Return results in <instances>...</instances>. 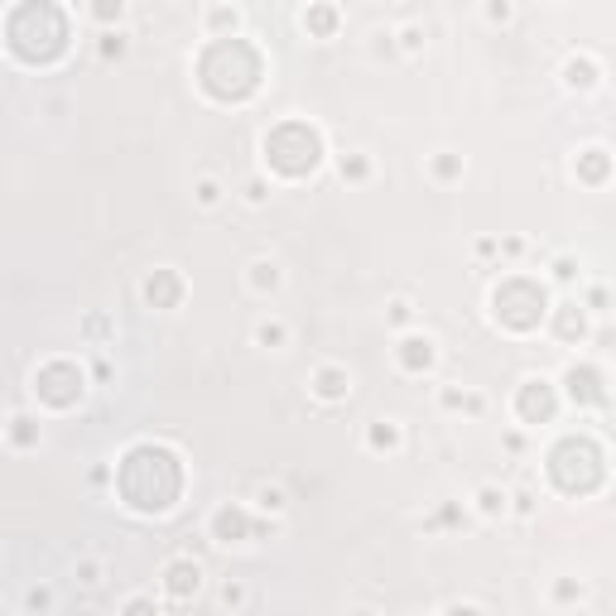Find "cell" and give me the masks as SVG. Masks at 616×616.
Wrapping results in <instances>:
<instances>
[{
  "mask_svg": "<svg viewBox=\"0 0 616 616\" xmlns=\"http://www.w3.org/2000/svg\"><path fill=\"white\" fill-rule=\"evenodd\" d=\"M116 487H121V501L130 511H144V515H160L169 511L184 491V467L169 448H154V443H140L126 453L116 473Z\"/></svg>",
  "mask_w": 616,
  "mask_h": 616,
  "instance_id": "6da1fadb",
  "label": "cell"
},
{
  "mask_svg": "<svg viewBox=\"0 0 616 616\" xmlns=\"http://www.w3.org/2000/svg\"><path fill=\"white\" fill-rule=\"evenodd\" d=\"M5 43L25 63H53L68 49V15L53 0H20L5 20Z\"/></svg>",
  "mask_w": 616,
  "mask_h": 616,
  "instance_id": "7a4b0ae2",
  "label": "cell"
},
{
  "mask_svg": "<svg viewBox=\"0 0 616 616\" xmlns=\"http://www.w3.org/2000/svg\"><path fill=\"white\" fill-rule=\"evenodd\" d=\"M198 83L217 102H246L261 87V53L246 39H217L198 59Z\"/></svg>",
  "mask_w": 616,
  "mask_h": 616,
  "instance_id": "3957f363",
  "label": "cell"
},
{
  "mask_svg": "<svg viewBox=\"0 0 616 616\" xmlns=\"http://www.w3.org/2000/svg\"><path fill=\"white\" fill-rule=\"evenodd\" d=\"M549 477H554V487L564 491V496H592V491L602 487V477H607L602 448L592 439H578V433L554 443V453H549Z\"/></svg>",
  "mask_w": 616,
  "mask_h": 616,
  "instance_id": "277c9868",
  "label": "cell"
},
{
  "mask_svg": "<svg viewBox=\"0 0 616 616\" xmlns=\"http://www.w3.org/2000/svg\"><path fill=\"white\" fill-rule=\"evenodd\" d=\"M265 160H271V169H279L285 178H304V174L318 169L323 140L313 126H304V121H285V126H275L271 136H265Z\"/></svg>",
  "mask_w": 616,
  "mask_h": 616,
  "instance_id": "5b68a950",
  "label": "cell"
},
{
  "mask_svg": "<svg viewBox=\"0 0 616 616\" xmlns=\"http://www.w3.org/2000/svg\"><path fill=\"white\" fill-rule=\"evenodd\" d=\"M491 304H496V318L506 323V328L530 332V328H540L549 299H544V289L535 285V279H506V285L496 289V299H491Z\"/></svg>",
  "mask_w": 616,
  "mask_h": 616,
  "instance_id": "8992f818",
  "label": "cell"
},
{
  "mask_svg": "<svg viewBox=\"0 0 616 616\" xmlns=\"http://www.w3.org/2000/svg\"><path fill=\"white\" fill-rule=\"evenodd\" d=\"M35 390H39L43 405L68 410V405H77V395H83V372H77L73 362H49L35 376Z\"/></svg>",
  "mask_w": 616,
  "mask_h": 616,
  "instance_id": "52a82bcc",
  "label": "cell"
},
{
  "mask_svg": "<svg viewBox=\"0 0 616 616\" xmlns=\"http://www.w3.org/2000/svg\"><path fill=\"white\" fill-rule=\"evenodd\" d=\"M515 410H520L525 424H549L554 419V410H558L554 386H549V380H525L520 395H515Z\"/></svg>",
  "mask_w": 616,
  "mask_h": 616,
  "instance_id": "ba28073f",
  "label": "cell"
},
{
  "mask_svg": "<svg viewBox=\"0 0 616 616\" xmlns=\"http://www.w3.org/2000/svg\"><path fill=\"white\" fill-rule=\"evenodd\" d=\"M568 395H574L578 405H602L607 390H602V376L592 372V366H574V372H568Z\"/></svg>",
  "mask_w": 616,
  "mask_h": 616,
  "instance_id": "9c48e42d",
  "label": "cell"
},
{
  "mask_svg": "<svg viewBox=\"0 0 616 616\" xmlns=\"http://www.w3.org/2000/svg\"><path fill=\"white\" fill-rule=\"evenodd\" d=\"M178 294H184V279H178L174 271H154L150 279H144V299H150L154 309H174Z\"/></svg>",
  "mask_w": 616,
  "mask_h": 616,
  "instance_id": "30bf717a",
  "label": "cell"
},
{
  "mask_svg": "<svg viewBox=\"0 0 616 616\" xmlns=\"http://www.w3.org/2000/svg\"><path fill=\"white\" fill-rule=\"evenodd\" d=\"M212 535H217L222 544H231V540H246V515L237 506H222L217 515H212Z\"/></svg>",
  "mask_w": 616,
  "mask_h": 616,
  "instance_id": "8fae6325",
  "label": "cell"
},
{
  "mask_svg": "<svg viewBox=\"0 0 616 616\" xmlns=\"http://www.w3.org/2000/svg\"><path fill=\"white\" fill-rule=\"evenodd\" d=\"M164 582H169L174 598H193L198 582H203V574H198V564H169V574H164Z\"/></svg>",
  "mask_w": 616,
  "mask_h": 616,
  "instance_id": "7c38bea8",
  "label": "cell"
},
{
  "mask_svg": "<svg viewBox=\"0 0 616 616\" xmlns=\"http://www.w3.org/2000/svg\"><path fill=\"white\" fill-rule=\"evenodd\" d=\"M429 362H433V342H424V338L400 342V366H405V372H424Z\"/></svg>",
  "mask_w": 616,
  "mask_h": 616,
  "instance_id": "4fadbf2b",
  "label": "cell"
},
{
  "mask_svg": "<svg viewBox=\"0 0 616 616\" xmlns=\"http://www.w3.org/2000/svg\"><path fill=\"white\" fill-rule=\"evenodd\" d=\"M607 169H612V164H607V154H602V150H588V154L578 160V174L588 178V184H602V178H607Z\"/></svg>",
  "mask_w": 616,
  "mask_h": 616,
  "instance_id": "5bb4252c",
  "label": "cell"
},
{
  "mask_svg": "<svg viewBox=\"0 0 616 616\" xmlns=\"http://www.w3.org/2000/svg\"><path fill=\"white\" fill-rule=\"evenodd\" d=\"M309 29H313V35H332V29H338V15H332V5H313V10H309Z\"/></svg>",
  "mask_w": 616,
  "mask_h": 616,
  "instance_id": "9a60e30c",
  "label": "cell"
},
{
  "mask_svg": "<svg viewBox=\"0 0 616 616\" xmlns=\"http://www.w3.org/2000/svg\"><path fill=\"white\" fill-rule=\"evenodd\" d=\"M558 338H582V313L578 309H558Z\"/></svg>",
  "mask_w": 616,
  "mask_h": 616,
  "instance_id": "2e32d148",
  "label": "cell"
},
{
  "mask_svg": "<svg viewBox=\"0 0 616 616\" xmlns=\"http://www.w3.org/2000/svg\"><path fill=\"white\" fill-rule=\"evenodd\" d=\"M318 390H323L328 400L342 395V390H347V376H342V372H323V376H318Z\"/></svg>",
  "mask_w": 616,
  "mask_h": 616,
  "instance_id": "e0dca14e",
  "label": "cell"
},
{
  "mask_svg": "<svg viewBox=\"0 0 616 616\" xmlns=\"http://www.w3.org/2000/svg\"><path fill=\"white\" fill-rule=\"evenodd\" d=\"M568 83L574 87H592L598 77H592V63H568Z\"/></svg>",
  "mask_w": 616,
  "mask_h": 616,
  "instance_id": "ac0fdd59",
  "label": "cell"
},
{
  "mask_svg": "<svg viewBox=\"0 0 616 616\" xmlns=\"http://www.w3.org/2000/svg\"><path fill=\"white\" fill-rule=\"evenodd\" d=\"M92 10H97V20H116L121 15V0H97Z\"/></svg>",
  "mask_w": 616,
  "mask_h": 616,
  "instance_id": "d6986e66",
  "label": "cell"
}]
</instances>
